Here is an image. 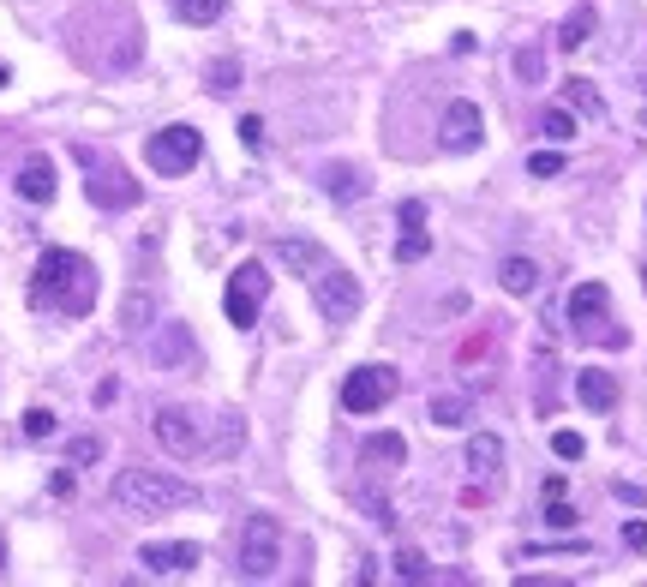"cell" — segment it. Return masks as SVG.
Returning a JSON list of instances; mask_svg holds the SVG:
<instances>
[{"label": "cell", "mask_w": 647, "mask_h": 587, "mask_svg": "<svg viewBox=\"0 0 647 587\" xmlns=\"http://www.w3.org/2000/svg\"><path fill=\"white\" fill-rule=\"evenodd\" d=\"M30 306L36 312H60V318H84L96 306V270H90V258H78L66 246H48L36 258V276H30Z\"/></svg>", "instance_id": "obj_1"}, {"label": "cell", "mask_w": 647, "mask_h": 587, "mask_svg": "<svg viewBox=\"0 0 647 587\" xmlns=\"http://www.w3.org/2000/svg\"><path fill=\"white\" fill-rule=\"evenodd\" d=\"M108 498L126 510V516H168V510H192L198 504V486L180 480V474H162V468H120Z\"/></svg>", "instance_id": "obj_2"}, {"label": "cell", "mask_w": 647, "mask_h": 587, "mask_svg": "<svg viewBox=\"0 0 647 587\" xmlns=\"http://www.w3.org/2000/svg\"><path fill=\"white\" fill-rule=\"evenodd\" d=\"M198 156H204V138L192 132V126H162V132H150L144 138V162L156 168V174H192L198 168Z\"/></svg>", "instance_id": "obj_3"}, {"label": "cell", "mask_w": 647, "mask_h": 587, "mask_svg": "<svg viewBox=\"0 0 647 587\" xmlns=\"http://www.w3.org/2000/svg\"><path fill=\"white\" fill-rule=\"evenodd\" d=\"M312 300H318V318L324 324H354V312H360V276L354 270H336V264H324L318 276H312Z\"/></svg>", "instance_id": "obj_4"}, {"label": "cell", "mask_w": 647, "mask_h": 587, "mask_svg": "<svg viewBox=\"0 0 647 587\" xmlns=\"http://www.w3.org/2000/svg\"><path fill=\"white\" fill-rule=\"evenodd\" d=\"M276 564H282V534H276V522H270V516H246V528H240V576H246V582H270Z\"/></svg>", "instance_id": "obj_5"}, {"label": "cell", "mask_w": 647, "mask_h": 587, "mask_svg": "<svg viewBox=\"0 0 647 587\" xmlns=\"http://www.w3.org/2000/svg\"><path fill=\"white\" fill-rule=\"evenodd\" d=\"M264 294H270L264 264H258V258H252V264H240V270L228 276V294H222L228 324H234V330H252V324H258V312H264Z\"/></svg>", "instance_id": "obj_6"}, {"label": "cell", "mask_w": 647, "mask_h": 587, "mask_svg": "<svg viewBox=\"0 0 647 587\" xmlns=\"http://www.w3.org/2000/svg\"><path fill=\"white\" fill-rule=\"evenodd\" d=\"M396 390H402L396 366H360V372H348V384H342V408H348V414H378L384 402H396Z\"/></svg>", "instance_id": "obj_7"}, {"label": "cell", "mask_w": 647, "mask_h": 587, "mask_svg": "<svg viewBox=\"0 0 647 587\" xmlns=\"http://www.w3.org/2000/svg\"><path fill=\"white\" fill-rule=\"evenodd\" d=\"M150 432H156V444H162L168 456H180V462L204 456V420H198L192 408H156Z\"/></svg>", "instance_id": "obj_8"}, {"label": "cell", "mask_w": 647, "mask_h": 587, "mask_svg": "<svg viewBox=\"0 0 647 587\" xmlns=\"http://www.w3.org/2000/svg\"><path fill=\"white\" fill-rule=\"evenodd\" d=\"M480 126H486V120H480L474 102H450L444 120H438V150H450V156H456V150H480V138H486Z\"/></svg>", "instance_id": "obj_9"}, {"label": "cell", "mask_w": 647, "mask_h": 587, "mask_svg": "<svg viewBox=\"0 0 647 587\" xmlns=\"http://www.w3.org/2000/svg\"><path fill=\"white\" fill-rule=\"evenodd\" d=\"M150 354H156V366H162V372H198V360H204L186 324H162V330H156V342H150Z\"/></svg>", "instance_id": "obj_10"}, {"label": "cell", "mask_w": 647, "mask_h": 587, "mask_svg": "<svg viewBox=\"0 0 647 587\" xmlns=\"http://www.w3.org/2000/svg\"><path fill=\"white\" fill-rule=\"evenodd\" d=\"M138 564H144V576H186V570H198V546L192 540H150L138 552Z\"/></svg>", "instance_id": "obj_11"}, {"label": "cell", "mask_w": 647, "mask_h": 587, "mask_svg": "<svg viewBox=\"0 0 647 587\" xmlns=\"http://www.w3.org/2000/svg\"><path fill=\"white\" fill-rule=\"evenodd\" d=\"M270 258H276L282 270H294V276H318V270L330 264V252H324L318 240H306V234H282V240L270 246Z\"/></svg>", "instance_id": "obj_12"}, {"label": "cell", "mask_w": 647, "mask_h": 587, "mask_svg": "<svg viewBox=\"0 0 647 587\" xmlns=\"http://www.w3.org/2000/svg\"><path fill=\"white\" fill-rule=\"evenodd\" d=\"M498 468H504V444H498L492 432H474V438H468V480H474V498H486V486L498 480Z\"/></svg>", "instance_id": "obj_13"}, {"label": "cell", "mask_w": 647, "mask_h": 587, "mask_svg": "<svg viewBox=\"0 0 647 587\" xmlns=\"http://www.w3.org/2000/svg\"><path fill=\"white\" fill-rule=\"evenodd\" d=\"M18 198H24V204H48V198H54V162H48V156H24V168H18Z\"/></svg>", "instance_id": "obj_14"}, {"label": "cell", "mask_w": 647, "mask_h": 587, "mask_svg": "<svg viewBox=\"0 0 647 587\" xmlns=\"http://www.w3.org/2000/svg\"><path fill=\"white\" fill-rule=\"evenodd\" d=\"M90 198H96V204H108V210H126V204H138V186H132L120 168H96Z\"/></svg>", "instance_id": "obj_15"}, {"label": "cell", "mask_w": 647, "mask_h": 587, "mask_svg": "<svg viewBox=\"0 0 647 587\" xmlns=\"http://www.w3.org/2000/svg\"><path fill=\"white\" fill-rule=\"evenodd\" d=\"M606 306H612V294H606V282H582V288L570 294V324H582V330H594V324L606 318Z\"/></svg>", "instance_id": "obj_16"}, {"label": "cell", "mask_w": 647, "mask_h": 587, "mask_svg": "<svg viewBox=\"0 0 647 587\" xmlns=\"http://www.w3.org/2000/svg\"><path fill=\"white\" fill-rule=\"evenodd\" d=\"M576 396H582V408L612 414L618 408V378L612 372H576Z\"/></svg>", "instance_id": "obj_17"}, {"label": "cell", "mask_w": 647, "mask_h": 587, "mask_svg": "<svg viewBox=\"0 0 647 587\" xmlns=\"http://www.w3.org/2000/svg\"><path fill=\"white\" fill-rule=\"evenodd\" d=\"M360 462H366V468H402V462H408V444H402L396 432H372L366 450H360Z\"/></svg>", "instance_id": "obj_18"}, {"label": "cell", "mask_w": 647, "mask_h": 587, "mask_svg": "<svg viewBox=\"0 0 647 587\" xmlns=\"http://www.w3.org/2000/svg\"><path fill=\"white\" fill-rule=\"evenodd\" d=\"M498 288L504 294H534L540 288V264L534 258H504L498 264Z\"/></svg>", "instance_id": "obj_19"}, {"label": "cell", "mask_w": 647, "mask_h": 587, "mask_svg": "<svg viewBox=\"0 0 647 587\" xmlns=\"http://www.w3.org/2000/svg\"><path fill=\"white\" fill-rule=\"evenodd\" d=\"M150 318H156L150 288H132V294H126V306H120V330H126V336H144V330H150Z\"/></svg>", "instance_id": "obj_20"}, {"label": "cell", "mask_w": 647, "mask_h": 587, "mask_svg": "<svg viewBox=\"0 0 647 587\" xmlns=\"http://www.w3.org/2000/svg\"><path fill=\"white\" fill-rule=\"evenodd\" d=\"M432 420H438V426H450V432H456V426H468V420H474V396H456V390L432 396Z\"/></svg>", "instance_id": "obj_21"}, {"label": "cell", "mask_w": 647, "mask_h": 587, "mask_svg": "<svg viewBox=\"0 0 647 587\" xmlns=\"http://www.w3.org/2000/svg\"><path fill=\"white\" fill-rule=\"evenodd\" d=\"M588 36H594V6H582V12H570V18H564V30H558V48H564V54H576Z\"/></svg>", "instance_id": "obj_22"}, {"label": "cell", "mask_w": 647, "mask_h": 587, "mask_svg": "<svg viewBox=\"0 0 647 587\" xmlns=\"http://www.w3.org/2000/svg\"><path fill=\"white\" fill-rule=\"evenodd\" d=\"M564 102H570L576 114H606V96H600L588 78H564Z\"/></svg>", "instance_id": "obj_23"}, {"label": "cell", "mask_w": 647, "mask_h": 587, "mask_svg": "<svg viewBox=\"0 0 647 587\" xmlns=\"http://www.w3.org/2000/svg\"><path fill=\"white\" fill-rule=\"evenodd\" d=\"M360 186H366V180H360L354 168H342V162H336V168H324V192H330L336 204H354V198H360Z\"/></svg>", "instance_id": "obj_24"}, {"label": "cell", "mask_w": 647, "mask_h": 587, "mask_svg": "<svg viewBox=\"0 0 647 587\" xmlns=\"http://www.w3.org/2000/svg\"><path fill=\"white\" fill-rule=\"evenodd\" d=\"M246 444V426H240V414H216V438L204 444V450H216V456H234Z\"/></svg>", "instance_id": "obj_25"}, {"label": "cell", "mask_w": 647, "mask_h": 587, "mask_svg": "<svg viewBox=\"0 0 647 587\" xmlns=\"http://www.w3.org/2000/svg\"><path fill=\"white\" fill-rule=\"evenodd\" d=\"M168 6H174L180 24H216L228 12V0H168Z\"/></svg>", "instance_id": "obj_26"}, {"label": "cell", "mask_w": 647, "mask_h": 587, "mask_svg": "<svg viewBox=\"0 0 647 587\" xmlns=\"http://www.w3.org/2000/svg\"><path fill=\"white\" fill-rule=\"evenodd\" d=\"M426 252H432V234H426L420 222H408V228H402V240H396V264H420Z\"/></svg>", "instance_id": "obj_27"}, {"label": "cell", "mask_w": 647, "mask_h": 587, "mask_svg": "<svg viewBox=\"0 0 647 587\" xmlns=\"http://www.w3.org/2000/svg\"><path fill=\"white\" fill-rule=\"evenodd\" d=\"M540 132H546L552 144H570V138H576V114H570V108H546V114H540Z\"/></svg>", "instance_id": "obj_28"}, {"label": "cell", "mask_w": 647, "mask_h": 587, "mask_svg": "<svg viewBox=\"0 0 647 587\" xmlns=\"http://www.w3.org/2000/svg\"><path fill=\"white\" fill-rule=\"evenodd\" d=\"M528 174H534V180H552V174H564V150H540V156H528Z\"/></svg>", "instance_id": "obj_29"}, {"label": "cell", "mask_w": 647, "mask_h": 587, "mask_svg": "<svg viewBox=\"0 0 647 587\" xmlns=\"http://www.w3.org/2000/svg\"><path fill=\"white\" fill-rule=\"evenodd\" d=\"M96 456H102V438H72V444H66V462H72V468H90Z\"/></svg>", "instance_id": "obj_30"}, {"label": "cell", "mask_w": 647, "mask_h": 587, "mask_svg": "<svg viewBox=\"0 0 647 587\" xmlns=\"http://www.w3.org/2000/svg\"><path fill=\"white\" fill-rule=\"evenodd\" d=\"M24 438H36V444L54 438V414H48V408H30V414H24Z\"/></svg>", "instance_id": "obj_31"}, {"label": "cell", "mask_w": 647, "mask_h": 587, "mask_svg": "<svg viewBox=\"0 0 647 587\" xmlns=\"http://www.w3.org/2000/svg\"><path fill=\"white\" fill-rule=\"evenodd\" d=\"M234 78H240V66H234V60H216V66H210V90H216V96H228V90H234Z\"/></svg>", "instance_id": "obj_32"}, {"label": "cell", "mask_w": 647, "mask_h": 587, "mask_svg": "<svg viewBox=\"0 0 647 587\" xmlns=\"http://www.w3.org/2000/svg\"><path fill=\"white\" fill-rule=\"evenodd\" d=\"M552 450H558L564 462H582V450H588V444H582V432H552Z\"/></svg>", "instance_id": "obj_33"}, {"label": "cell", "mask_w": 647, "mask_h": 587, "mask_svg": "<svg viewBox=\"0 0 647 587\" xmlns=\"http://www.w3.org/2000/svg\"><path fill=\"white\" fill-rule=\"evenodd\" d=\"M516 72H522L528 84H540V72H546V60H540V48H522V54H516Z\"/></svg>", "instance_id": "obj_34"}, {"label": "cell", "mask_w": 647, "mask_h": 587, "mask_svg": "<svg viewBox=\"0 0 647 587\" xmlns=\"http://www.w3.org/2000/svg\"><path fill=\"white\" fill-rule=\"evenodd\" d=\"M240 144H246V150H264V120H258V114L240 120Z\"/></svg>", "instance_id": "obj_35"}, {"label": "cell", "mask_w": 647, "mask_h": 587, "mask_svg": "<svg viewBox=\"0 0 647 587\" xmlns=\"http://www.w3.org/2000/svg\"><path fill=\"white\" fill-rule=\"evenodd\" d=\"M546 528H576V510H570L564 498H552V510H546Z\"/></svg>", "instance_id": "obj_36"}, {"label": "cell", "mask_w": 647, "mask_h": 587, "mask_svg": "<svg viewBox=\"0 0 647 587\" xmlns=\"http://www.w3.org/2000/svg\"><path fill=\"white\" fill-rule=\"evenodd\" d=\"M396 576H402V582H420V576H426L420 552H402V558H396Z\"/></svg>", "instance_id": "obj_37"}, {"label": "cell", "mask_w": 647, "mask_h": 587, "mask_svg": "<svg viewBox=\"0 0 647 587\" xmlns=\"http://www.w3.org/2000/svg\"><path fill=\"white\" fill-rule=\"evenodd\" d=\"M624 546L630 552H647V522H624Z\"/></svg>", "instance_id": "obj_38"}, {"label": "cell", "mask_w": 647, "mask_h": 587, "mask_svg": "<svg viewBox=\"0 0 647 587\" xmlns=\"http://www.w3.org/2000/svg\"><path fill=\"white\" fill-rule=\"evenodd\" d=\"M396 216H402V228H408V222H426V204H414V198H408V204H402Z\"/></svg>", "instance_id": "obj_39"}, {"label": "cell", "mask_w": 647, "mask_h": 587, "mask_svg": "<svg viewBox=\"0 0 647 587\" xmlns=\"http://www.w3.org/2000/svg\"><path fill=\"white\" fill-rule=\"evenodd\" d=\"M618 498H630V504H647V492H642V486H618Z\"/></svg>", "instance_id": "obj_40"}, {"label": "cell", "mask_w": 647, "mask_h": 587, "mask_svg": "<svg viewBox=\"0 0 647 587\" xmlns=\"http://www.w3.org/2000/svg\"><path fill=\"white\" fill-rule=\"evenodd\" d=\"M0 90H6V66H0Z\"/></svg>", "instance_id": "obj_41"}, {"label": "cell", "mask_w": 647, "mask_h": 587, "mask_svg": "<svg viewBox=\"0 0 647 587\" xmlns=\"http://www.w3.org/2000/svg\"><path fill=\"white\" fill-rule=\"evenodd\" d=\"M642 288H647V270H642Z\"/></svg>", "instance_id": "obj_42"}]
</instances>
